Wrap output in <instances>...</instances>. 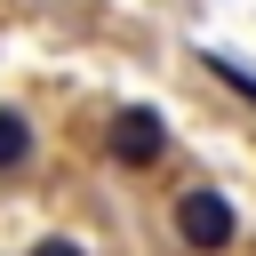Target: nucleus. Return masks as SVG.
I'll return each mask as SVG.
<instances>
[{"label":"nucleus","mask_w":256,"mask_h":256,"mask_svg":"<svg viewBox=\"0 0 256 256\" xmlns=\"http://www.w3.org/2000/svg\"><path fill=\"white\" fill-rule=\"evenodd\" d=\"M24 160H32V120H24L16 104H0V176L24 168Z\"/></svg>","instance_id":"nucleus-3"},{"label":"nucleus","mask_w":256,"mask_h":256,"mask_svg":"<svg viewBox=\"0 0 256 256\" xmlns=\"http://www.w3.org/2000/svg\"><path fill=\"white\" fill-rule=\"evenodd\" d=\"M232 232H240V216H232V200H224V192H208V184L176 192V240H184L192 256H224V248H232Z\"/></svg>","instance_id":"nucleus-1"},{"label":"nucleus","mask_w":256,"mask_h":256,"mask_svg":"<svg viewBox=\"0 0 256 256\" xmlns=\"http://www.w3.org/2000/svg\"><path fill=\"white\" fill-rule=\"evenodd\" d=\"M200 64H208V72H216V80H224V88H240V96H248V104H256V72H240V64H232V56H200Z\"/></svg>","instance_id":"nucleus-4"},{"label":"nucleus","mask_w":256,"mask_h":256,"mask_svg":"<svg viewBox=\"0 0 256 256\" xmlns=\"http://www.w3.org/2000/svg\"><path fill=\"white\" fill-rule=\"evenodd\" d=\"M32 256H88V248H80V240H40Z\"/></svg>","instance_id":"nucleus-5"},{"label":"nucleus","mask_w":256,"mask_h":256,"mask_svg":"<svg viewBox=\"0 0 256 256\" xmlns=\"http://www.w3.org/2000/svg\"><path fill=\"white\" fill-rule=\"evenodd\" d=\"M160 152H168V120H160L152 104H128V112L112 120V160H120V168H152Z\"/></svg>","instance_id":"nucleus-2"}]
</instances>
